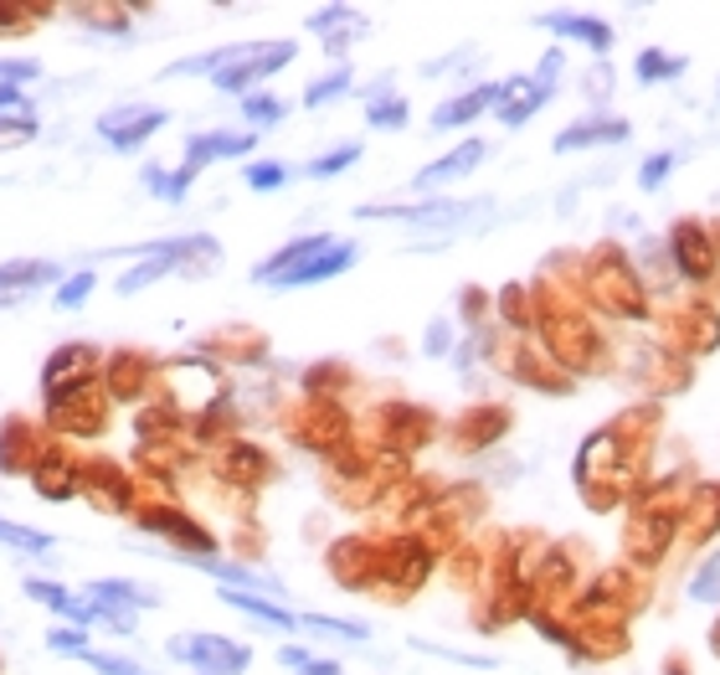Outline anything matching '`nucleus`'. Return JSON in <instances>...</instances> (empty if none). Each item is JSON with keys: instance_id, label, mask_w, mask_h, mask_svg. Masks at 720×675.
<instances>
[{"instance_id": "8", "label": "nucleus", "mask_w": 720, "mask_h": 675, "mask_svg": "<svg viewBox=\"0 0 720 675\" xmlns=\"http://www.w3.org/2000/svg\"><path fill=\"white\" fill-rule=\"evenodd\" d=\"M551 88H556V83H545V78H535V83L509 78L505 93H500V124H526L530 114L551 99Z\"/></svg>"}, {"instance_id": "2", "label": "nucleus", "mask_w": 720, "mask_h": 675, "mask_svg": "<svg viewBox=\"0 0 720 675\" xmlns=\"http://www.w3.org/2000/svg\"><path fill=\"white\" fill-rule=\"evenodd\" d=\"M293 41H242V47H216V62H212V83L222 93H242L253 88L257 78L278 73L283 62H293Z\"/></svg>"}, {"instance_id": "17", "label": "nucleus", "mask_w": 720, "mask_h": 675, "mask_svg": "<svg viewBox=\"0 0 720 675\" xmlns=\"http://www.w3.org/2000/svg\"><path fill=\"white\" fill-rule=\"evenodd\" d=\"M0 541H5V547H16V552H47V547H52V537L26 532V526H16V521H0Z\"/></svg>"}, {"instance_id": "24", "label": "nucleus", "mask_w": 720, "mask_h": 675, "mask_svg": "<svg viewBox=\"0 0 720 675\" xmlns=\"http://www.w3.org/2000/svg\"><path fill=\"white\" fill-rule=\"evenodd\" d=\"M26 593L41 598L47 609H58V614H73V598L62 593V588H52V583H37V577H26Z\"/></svg>"}, {"instance_id": "16", "label": "nucleus", "mask_w": 720, "mask_h": 675, "mask_svg": "<svg viewBox=\"0 0 720 675\" xmlns=\"http://www.w3.org/2000/svg\"><path fill=\"white\" fill-rule=\"evenodd\" d=\"M355 160H361V145H340V150H330V155L314 160L304 176H340V171H351Z\"/></svg>"}, {"instance_id": "25", "label": "nucleus", "mask_w": 720, "mask_h": 675, "mask_svg": "<svg viewBox=\"0 0 720 675\" xmlns=\"http://www.w3.org/2000/svg\"><path fill=\"white\" fill-rule=\"evenodd\" d=\"M669 171H674V155H648V165L639 171V186L643 191H659Z\"/></svg>"}, {"instance_id": "27", "label": "nucleus", "mask_w": 720, "mask_h": 675, "mask_svg": "<svg viewBox=\"0 0 720 675\" xmlns=\"http://www.w3.org/2000/svg\"><path fill=\"white\" fill-rule=\"evenodd\" d=\"M88 289H93V274L67 278V284L58 289V304H62V310H73V304H83V299H88Z\"/></svg>"}, {"instance_id": "11", "label": "nucleus", "mask_w": 720, "mask_h": 675, "mask_svg": "<svg viewBox=\"0 0 720 675\" xmlns=\"http://www.w3.org/2000/svg\"><path fill=\"white\" fill-rule=\"evenodd\" d=\"M628 139V124L623 120H607V124H571L556 135V150H586V145H623Z\"/></svg>"}, {"instance_id": "19", "label": "nucleus", "mask_w": 720, "mask_h": 675, "mask_svg": "<svg viewBox=\"0 0 720 675\" xmlns=\"http://www.w3.org/2000/svg\"><path fill=\"white\" fill-rule=\"evenodd\" d=\"M340 93H351V73H345V67H340V73H330L325 83H314L310 93H304V103H310V109H319V103L340 99Z\"/></svg>"}, {"instance_id": "26", "label": "nucleus", "mask_w": 720, "mask_h": 675, "mask_svg": "<svg viewBox=\"0 0 720 675\" xmlns=\"http://www.w3.org/2000/svg\"><path fill=\"white\" fill-rule=\"evenodd\" d=\"M283 180H289L283 165H248V186H253V191H273V186H283Z\"/></svg>"}, {"instance_id": "28", "label": "nucleus", "mask_w": 720, "mask_h": 675, "mask_svg": "<svg viewBox=\"0 0 720 675\" xmlns=\"http://www.w3.org/2000/svg\"><path fill=\"white\" fill-rule=\"evenodd\" d=\"M0 78H5V83H26V78H37V62H0Z\"/></svg>"}, {"instance_id": "30", "label": "nucleus", "mask_w": 720, "mask_h": 675, "mask_svg": "<svg viewBox=\"0 0 720 675\" xmlns=\"http://www.w3.org/2000/svg\"><path fill=\"white\" fill-rule=\"evenodd\" d=\"M47 645H52V650H78V655L88 650V645H83V635H73V629H58V635L47 639Z\"/></svg>"}, {"instance_id": "14", "label": "nucleus", "mask_w": 720, "mask_h": 675, "mask_svg": "<svg viewBox=\"0 0 720 675\" xmlns=\"http://www.w3.org/2000/svg\"><path fill=\"white\" fill-rule=\"evenodd\" d=\"M674 253H680V268L690 278H705L710 274V263L700 259V227H695V222H684L680 233H674Z\"/></svg>"}, {"instance_id": "18", "label": "nucleus", "mask_w": 720, "mask_h": 675, "mask_svg": "<svg viewBox=\"0 0 720 675\" xmlns=\"http://www.w3.org/2000/svg\"><path fill=\"white\" fill-rule=\"evenodd\" d=\"M690 598H695V603H716V598H720V552L705 562L700 573H695V583H690Z\"/></svg>"}, {"instance_id": "6", "label": "nucleus", "mask_w": 720, "mask_h": 675, "mask_svg": "<svg viewBox=\"0 0 720 675\" xmlns=\"http://www.w3.org/2000/svg\"><path fill=\"white\" fill-rule=\"evenodd\" d=\"M253 150V135H232V129H216V135H191L186 139V171H180V180H191L201 165H212V160L222 155H248Z\"/></svg>"}, {"instance_id": "3", "label": "nucleus", "mask_w": 720, "mask_h": 675, "mask_svg": "<svg viewBox=\"0 0 720 675\" xmlns=\"http://www.w3.org/2000/svg\"><path fill=\"white\" fill-rule=\"evenodd\" d=\"M170 655L186 660V665H195L201 675L248 671V650L232 645V639H222V635H176V639H170Z\"/></svg>"}, {"instance_id": "23", "label": "nucleus", "mask_w": 720, "mask_h": 675, "mask_svg": "<svg viewBox=\"0 0 720 675\" xmlns=\"http://www.w3.org/2000/svg\"><path fill=\"white\" fill-rule=\"evenodd\" d=\"M242 114H248L253 124H278L283 120V103L268 99V93H253V99H242Z\"/></svg>"}, {"instance_id": "22", "label": "nucleus", "mask_w": 720, "mask_h": 675, "mask_svg": "<svg viewBox=\"0 0 720 675\" xmlns=\"http://www.w3.org/2000/svg\"><path fill=\"white\" fill-rule=\"evenodd\" d=\"M78 660H88L98 675H150L144 665H135V660H114V655H98V650H83Z\"/></svg>"}, {"instance_id": "13", "label": "nucleus", "mask_w": 720, "mask_h": 675, "mask_svg": "<svg viewBox=\"0 0 720 675\" xmlns=\"http://www.w3.org/2000/svg\"><path fill=\"white\" fill-rule=\"evenodd\" d=\"M222 598H227L232 609H242V614H253L257 624H273V629H299V614L278 609V603H268V598H257V593H237V588H222Z\"/></svg>"}, {"instance_id": "29", "label": "nucleus", "mask_w": 720, "mask_h": 675, "mask_svg": "<svg viewBox=\"0 0 720 675\" xmlns=\"http://www.w3.org/2000/svg\"><path fill=\"white\" fill-rule=\"evenodd\" d=\"M37 135V120H21V124H0V145L5 139H31Z\"/></svg>"}, {"instance_id": "15", "label": "nucleus", "mask_w": 720, "mask_h": 675, "mask_svg": "<svg viewBox=\"0 0 720 675\" xmlns=\"http://www.w3.org/2000/svg\"><path fill=\"white\" fill-rule=\"evenodd\" d=\"M633 73H639V83H664V78H674V73H684V58H664V52H643Z\"/></svg>"}, {"instance_id": "4", "label": "nucleus", "mask_w": 720, "mask_h": 675, "mask_svg": "<svg viewBox=\"0 0 720 675\" xmlns=\"http://www.w3.org/2000/svg\"><path fill=\"white\" fill-rule=\"evenodd\" d=\"M473 207L468 201H422V207H361L366 222H422V227H453Z\"/></svg>"}, {"instance_id": "9", "label": "nucleus", "mask_w": 720, "mask_h": 675, "mask_svg": "<svg viewBox=\"0 0 720 675\" xmlns=\"http://www.w3.org/2000/svg\"><path fill=\"white\" fill-rule=\"evenodd\" d=\"M479 160H484V139H464V145H458L453 155H443L438 165H428V171H417V180H412V186L422 191V186H443V180H458V176H468V171H473Z\"/></svg>"}, {"instance_id": "10", "label": "nucleus", "mask_w": 720, "mask_h": 675, "mask_svg": "<svg viewBox=\"0 0 720 675\" xmlns=\"http://www.w3.org/2000/svg\"><path fill=\"white\" fill-rule=\"evenodd\" d=\"M500 93H505V83H484V88H473L464 99H449L438 114H432V129H458V124H468L473 114H484L489 103H500Z\"/></svg>"}, {"instance_id": "1", "label": "nucleus", "mask_w": 720, "mask_h": 675, "mask_svg": "<svg viewBox=\"0 0 720 675\" xmlns=\"http://www.w3.org/2000/svg\"><path fill=\"white\" fill-rule=\"evenodd\" d=\"M355 263V248L340 238H299L289 242L283 253H273L263 268H257V284L268 289H304V284H319V278L345 274Z\"/></svg>"}, {"instance_id": "5", "label": "nucleus", "mask_w": 720, "mask_h": 675, "mask_svg": "<svg viewBox=\"0 0 720 675\" xmlns=\"http://www.w3.org/2000/svg\"><path fill=\"white\" fill-rule=\"evenodd\" d=\"M52 278H58V263H47V259L0 263V310H5V304H21V299H31L37 289H47Z\"/></svg>"}, {"instance_id": "7", "label": "nucleus", "mask_w": 720, "mask_h": 675, "mask_svg": "<svg viewBox=\"0 0 720 675\" xmlns=\"http://www.w3.org/2000/svg\"><path fill=\"white\" fill-rule=\"evenodd\" d=\"M160 124H165V114H160V109H124V114L98 120V135L109 139V145H118V150H135L139 139L155 135Z\"/></svg>"}, {"instance_id": "12", "label": "nucleus", "mask_w": 720, "mask_h": 675, "mask_svg": "<svg viewBox=\"0 0 720 675\" xmlns=\"http://www.w3.org/2000/svg\"><path fill=\"white\" fill-rule=\"evenodd\" d=\"M541 26H551V32H561V37H571V41H586L592 52H607L612 47V32H607L603 21H592V16H541Z\"/></svg>"}, {"instance_id": "21", "label": "nucleus", "mask_w": 720, "mask_h": 675, "mask_svg": "<svg viewBox=\"0 0 720 675\" xmlns=\"http://www.w3.org/2000/svg\"><path fill=\"white\" fill-rule=\"evenodd\" d=\"M278 660H283L289 671H299V675H340L334 660H310V650H283Z\"/></svg>"}, {"instance_id": "20", "label": "nucleus", "mask_w": 720, "mask_h": 675, "mask_svg": "<svg viewBox=\"0 0 720 675\" xmlns=\"http://www.w3.org/2000/svg\"><path fill=\"white\" fill-rule=\"evenodd\" d=\"M370 124L376 129H402L407 124V99H376L370 103Z\"/></svg>"}]
</instances>
